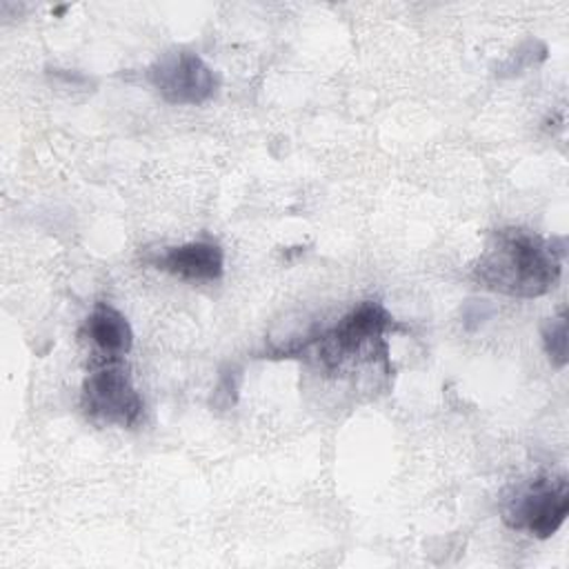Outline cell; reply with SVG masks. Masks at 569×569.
<instances>
[{
  "label": "cell",
  "mask_w": 569,
  "mask_h": 569,
  "mask_svg": "<svg viewBox=\"0 0 569 569\" xmlns=\"http://www.w3.org/2000/svg\"><path fill=\"white\" fill-rule=\"evenodd\" d=\"M82 336L100 351L102 362L120 360L133 345V333L127 318L104 302L93 307L84 320Z\"/></svg>",
  "instance_id": "obj_7"
},
{
  "label": "cell",
  "mask_w": 569,
  "mask_h": 569,
  "mask_svg": "<svg viewBox=\"0 0 569 569\" xmlns=\"http://www.w3.org/2000/svg\"><path fill=\"white\" fill-rule=\"evenodd\" d=\"M542 345L551 365L562 369L567 365V309L542 325Z\"/></svg>",
  "instance_id": "obj_8"
},
{
  "label": "cell",
  "mask_w": 569,
  "mask_h": 569,
  "mask_svg": "<svg viewBox=\"0 0 569 569\" xmlns=\"http://www.w3.org/2000/svg\"><path fill=\"white\" fill-rule=\"evenodd\" d=\"M569 513V480L565 476H540L522 487L507 500L502 520L518 531L545 540L551 538Z\"/></svg>",
  "instance_id": "obj_2"
},
{
  "label": "cell",
  "mask_w": 569,
  "mask_h": 569,
  "mask_svg": "<svg viewBox=\"0 0 569 569\" xmlns=\"http://www.w3.org/2000/svg\"><path fill=\"white\" fill-rule=\"evenodd\" d=\"M158 267L191 282H211L222 276L224 256L213 242H187L171 247L158 258Z\"/></svg>",
  "instance_id": "obj_6"
},
{
  "label": "cell",
  "mask_w": 569,
  "mask_h": 569,
  "mask_svg": "<svg viewBox=\"0 0 569 569\" xmlns=\"http://www.w3.org/2000/svg\"><path fill=\"white\" fill-rule=\"evenodd\" d=\"M82 411L98 425L133 427L142 416V398L120 360L100 362L82 385Z\"/></svg>",
  "instance_id": "obj_3"
},
{
  "label": "cell",
  "mask_w": 569,
  "mask_h": 569,
  "mask_svg": "<svg viewBox=\"0 0 569 569\" xmlns=\"http://www.w3.org/2000/svg\"><path fill=\"white\" fill-rule=\"evenodd\" d=\"M560 273V251L542 236L520 227L493 231L471 269L480 287L511 298L545 296L556 287Z\"/></svg>",
  "instance_id": "obj_1"
},
{
  "label": "cell",
  "mask_w": 569,
  "mask_h": 569,
  "mask_svg": "<svg viewBox=\"0 0 569 569\" xmlns=\"http://www.w3.org/2000/svg\"><path fill=\"white\" fill-rule=\"evenodd\" d=\"M396 320L373 300L358 305L336 327L318 336V356L329 367H340L365 356L376 345H385L382 336L393 329Z\"/></svg>",
  "instance_id": "obj_4"
},
{
  "label": "cell",
  "mask_w": 569,
  "mask_h": 569,
  "mask_svg": "<svg viewBox=\"0 0 569 569\" xmlns=\"http://www.w3.org/2000/svg\"><path fill=\"white\" fill-rule=\"evenodd\" d=\"M153 89L171 104H202L216 93V76L211 67L191 51L162 56L151 69Z\"/></svg>",
  "instance_id": "obj_5"
}]
</instances>
